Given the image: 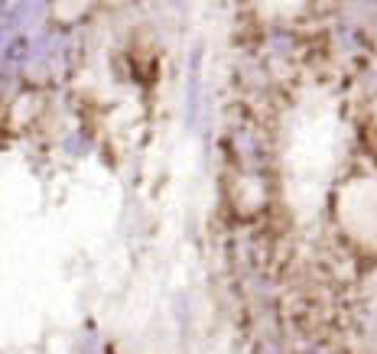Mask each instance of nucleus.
<instances>
[{"mask_svg": "<svg viewBox=\"0 0 377 354\" xmlns=\"http://www.w3.org/2000/svg\"><path fill=\"white\" fill-rule=\"evenodd\" d=\"M202 46L192 49L188 56V82H186V123L188 127H195L202 117Z\"/></svg>", "mask_w": 377, "mask_h": 354, "instance_id": "nucleus-1", "label": "nucleus"}]
</instances>
